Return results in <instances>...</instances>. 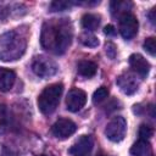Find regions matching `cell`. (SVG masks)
<instances>
[{"label":"cell","instance_id":"cell-1","mask_svg":"<svg viewBox=\"0 0 156 156\" xmlns=\"http://www.w3.org/2000/svg\"><path fill=\"white\" fill-rule=\"evenodd\" d=\"M72 41V27L67 18L51 20L44 23L40 35L41 46L56 55L63 54Z\"/></svg>","mask_w":156,"mask_h":156},{"label":"cell","instance_id":"cell-22","mask_svg":"<svg viewBox=\"0 0 156 156\" xmlns=\"http://www.w3.org/2000/svg\"><path fill=\"white\" fill-rule=\"evenodd\" d=\"M105 51H106V54H107V56H108L110 58H115V57H116V46H115V44H112V43H106V45H105Z\"/></svg>","mask_w":156,"mask_h":156},{"label":"cell","instance_id":"cell-7","mask_svg":"<svg viewBox=\"0 0 156 156\" xmlns=\"http://www.w3.org/2000/svg\"><path fill=\"white\" fill-rule=\"evenodd\" d=\"M76 130H77L76 123L68 118H58L51 127L52 135L58 139H66L72 134H74Z\"/></svg>","mask_w":156,"mask_h":156},{"label":"cell","instance_id":"cell-14","mask_svg":"<svg viewBox=\"0 0 156 156\" xmlns=\"http://www.w3.org/2000/svg\"><path fill=\"white\" fill-rule=\"evenodd\" d=\"M96 69H98V66L96 63H94L93 61H88V60H83L78 63L77 66V71L80 76L83 77H87V78H90L93 76H95L96 73Z\"/></svg>","mask_w":156,"mask_h":156},{"label":"cell","instance_id":"cell-11","mask_svg":"<svg viewBox=\"0 0 156 156\" xmlns=\"http://www.w3.org/2000/svg\"><path fill=\"white\" fill-rule=\"evenodd\" d=\"M129 65L132 67V69L138 73L140 77H146L149 74L150 71V63L147 62V60L141 56L140 54H132L129 56Z\"/></svg>","mask_w":156,"mask_h":156},{"label":"cell","instance_id":"cell-9","mask_svg":"<svg viewBox=\"0 0 156 156\" xmlns=\"http://www.w3.org/2000/svg\"><path fill=\"white\" fill-rule=\"evenodd\" d=\"M93 138L90 135H83L68 149V154L71 156H88L93 150Z\"/></svg>","mask_w":156,"mask_h":156},{"label":"cell","instance_id":"cell-23","mask_svg":"<svg viewBox=\"0 0 156 156\" xmlns=\"http://www.w3.org/2000/svg\"><path fill=\"white\" fill-rule=\"evenodd\" d=\"M104 33L108 37H113L116 35V28L112 26V24H107L105 28H104Z\"/></svg>","mask_w":156,"mask_h":156},{"label":"cell","instance_id":"cell-10","mask_svg":"<svg viewBox=\"0 0 156 156\" xmlns=\"http://www.w3.org/2000/svg\"><path fill=\"white\" fill-rule=\"evenodd\" d=\"M116 83H117V85L121 88V90H122L124 94H127V95L134 94V93L138 90V88H139V82H138V79L135 78V76H133V74L129 73V72L122 73V74L117 78Z\"/></svg>","mask_w":156,"mask_h":156},{"label":"cell","instance_id":"cell-5","mask_svg":"<svg viewBox=\"0 0 156 156\" xmlns=\"http://www.w3.org/2000/svg\"><path fill=\"white\" fill-rule=\"evenodd\" d=\"M127 133V121L121 117H113L105 128V135L108 140L113 141V143H119L124 139Z\"/></svg>","mask_w":156,"mask_h":156},{"label":"cell","instance_id":"cell-19","mask_svg":"<svg viewBox=\"0 0 156 156\" xmlns=\"http://www.w3.org/2000/svg\"><path fill=\"white\" fill-rule=\"evenodd\" d=\"M107 96H108V89H107L106 87H100V88H98V89L94 91V94H93V102H94V104H100V102H102Z\"/></svg>","mask_w":156,"mask_h":156},{"label":"cell","instance_id":"cell-25","mask_svg":"<svg viewBox=\"0 0 156 156\" xmlns=\"http://www.w3.org/2000/svg\"><path fill=\"white\" fill-rule=\"evenodd\" d=\"M147 17H149L150 22L152 24H155L156 23V9H151V11L147 13Z\"/></svg>","mask_w":156,"mask_h":156},{"label":"cell","instance_id":"cell-15","mask_svg":"<svg viewBox=\"0 0 156 156\" xmlns=\"http://www.w3.org/2000/svg\"><path fill=\"white\" fill-rule=\"evenodd\" d=\"M100 16L95 13H85L82 17V27L87 30H95L100 26Z\"/></svg>","mask_w":156,"mask_h":156},{"label":"cell","instance_id":"cell-27","mask_svg":"<svg viewBox=\"0 0 156 156\" xmlns=\"http://www.w3.org/2000/svg\"><path fill=\"white\" fill-rule=\"evenodd\" d=\"M101 156H104V155H101Z\"/></svg>","mask_w":156,"mask_h":156},{"label":"cell","instance_id":"cell-20","mask_svg":"<svg viewBox=\"0 0 156 156\" xmlns=\"http://www.w3.org/2000/svg\"><path fill=\"white\" fill-rule=\"evenodd\" d=\"M143 46H144V50L145 51H147L151 56H155V54H156V40H155L154 37L146 38Z\"/></svg>","mask_w":156,"mask_h":156},{"label":"cell","instance_id":"cell-18","mask_svg":"<svg viewBox=\"0 0 156 156\" xmlns=\"http://www.w3.org/2000/svg\"><path fill=\"white\" fill-rule=\"evenodd\" d=\"M74 4H77V2L66 1V0H56V1H52L50 4V11H65Z\"/></svg>","mask_w":156,"mask_h":156},{"label":"cell","instance_id":"cell-8","mask_svg":"<svg viewBox=\"0 0 156 156\" xmlns=\"http://www.w3.org/2000/svg\"><path fill=\"white\" fill-rule=\"evenodd\" d=\"M87 102V94L78 88L71 89L66 96V106L67 110L71 112L79 111Z\"/></svg>","mask_w":156,"mask_h":156},{"label":"cell","instance_id":"cell-17","mask_svg":"<svg viewBox=\"0 0 156 156\" xmlns=\"http://www.w3.org/2000/svg\"><path fill=\"white\" fill-rule=\"evenodd\" d=\"M80 41H82L83 45H85V46H88V48H96V46L99 45L98 38H96L94 34L88 33V32H85V33H83V34L80 35Z\"/></svg>","mask_w":156,"mask_h":156},{"label":"cell","instance_id":"cell-16","mask_svg":"<svg viewBox=\"0 0 156 156\" xmlns=\"http://www.w3.org/2000/svg\"><path fill=\"white\" fill-rule=\"evenodd\" d=\"M133 6L132 2L129 1H121V0H115L110 4V7H111V12L113 15H123L126 12H128V10Z\"/></svg>","mask_w":156,"mask_h":156},{"label":"cell","instance_id":"cell-13","mask_svg":"<svg viewBox=\"0 0 156 156\" xmlns=\"http://www.w3.org/2000/svg\"><path fill=\"white\" fill-rule=\"evenodd\" d=\"M130 155L132 156H152V149L149 140L139 139L136 143H134L133 146L130 147Z\"/></svg>","mask_w":156,"mask_h":156},{"label":"cell","instance_id":"cell-24","mask_svg":"<svg viewBox=\"0 0 156 156\" xmlns=\"http://www.w3.org/2000/svg\"><path fill=\"white\" fill-rule=\"evenodd\" d=\"M6 115H5V108L4 106H0V132L2 130V128H5V121H6Z\"/></svg>","mask_w":156,"mask_h":156},{"label":"cell","instance_id":"cell-21","mask_svg":"<svg viewBox=\"0 0 156 156\" xmlns=\"http://www.w3.org/2000/svg\"><path fill=\"white\" fill-rule=\"evenodd\" d=\"M152 128L146 126V124H141L140 128H139V139L141 140H149L151 136H152Z\"/></svg>","mask_w":156,"mask_h":156},{"label":"cell","instance_id":"cell-6","mask_svg":"<svg viewBox=\"0 0 156 156\" xmlns=\"http://www.w3.org/2000/svg\"><path fill=\"white\" fill-rule=\"evenodd\" d=\"M138 20L133 13L126 12L119 16V32L124 39L129 40L134 38L138 32Z\"/></svg>","mask_w":156,"mask_h":156},{"label":"cell","instance_id":"cell-26","mask_svg":"<svg viewBox=\"0 0 156 156\" xmlns=\"http://www.w3.org/2000/svg\"><path fill=\"white\" fill-rule=\"evenodd\" d=\"M40 156H46V155H40Z\"/></svg>","mask_w":156,"mask_h":156},{"label":"cell","instance_id":"cell-12","mask_svg":"<svg viewBox=\"0 0 156 156\" xmlns=\"http://www.w3.org/2000/svg\"><path fill=\"white\" fill-rule=\"evenodd\" d=\"M16 80V74L9 68L0 67V91H9Z\"/></svg>","mask_w":156,"mask_h":156},{"label":"cell","instance_id":"cell-2","mask_svg":"<svg viewBox=\"0 0 156 156\" xmlns=\"http://www.w3.org/2000/svg\"><path fill=\"white\" fill-rule=\"evenodd\" d=\"M26 39L16 30H11L0 35V60H18L26 50Z\"/></svg>","mask_w":156,"mask_h":156},{"label":"cell","instance_id":"cell-4","mask_svg":"<svg viewBox=\"0 0 156 156\" xmlns=\"http://www.w3.org/2000/svg\"><path fill=\"white\" fill-rule=\"evenodd\" d=\"M32 69L38 77L49 78V77H52L56 74L58 66L52 58L44 56V55H39L34 58V61L32 63Z\"/></svg>","mask_w":156,"mask_h":156},{"label":"cell","instance_id":"cell-3","mask_svg":"<svg viewBox=\"0 0 156 156\" xmlns=\"http://www.w3.org/2000/svg\"><path fill=\"white\" fill-rule=\"evenodd\" d=\"M62 90H63V85L61 83H55V84L48 85L39 94L38 107L41 113L50 115L56 110V107L60 102V98L62 95Z\"/></svg>","mask_w":156,"mask_h":156}]
</instances>
